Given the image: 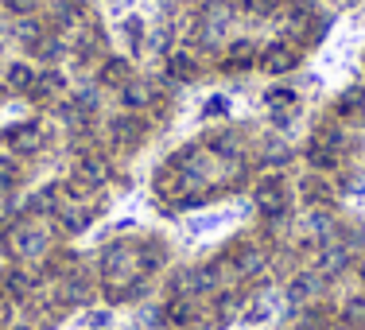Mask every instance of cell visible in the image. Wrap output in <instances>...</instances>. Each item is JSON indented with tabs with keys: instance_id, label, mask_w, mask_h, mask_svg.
Segmentation results:
<instances>
[{
	"instance_id": "1",
	"label": "cell",
	"mask_w": 365,
	"mask_h": 330,
	"mask_svg": "<svg viewBox=\"0 0 365 330\" xmlns=\"http://www.w3.org/2000/svg\"><path fill=\"white\" fill-rule=\"evenodd\" d=\"M295 58H299V55H295L292 47H284V43H276V47L264 55V71H272V74H284V71H292V66H295Z\"/></svg>"
},
{
	"instance_id": "2",
	"label": "cell",
	"mask_w": 365,
	"mask_h": 330,
	"mask_svg": "<svg viewBox=\"0 0 365 330\" xmlns=\"http://www.w3.org/2000/svg\"><path fill=\"white\" fill-rule=\"evenodd\" d=\"M120 101H125L128 109H140L152 101V90H148L144 82H125V90H120Z\"/></svg>"
},
{
	"instance_id": "3",
	"label": "cell",
	"mask_w": 365,
	"mask_h": 330,
	"mask_svg": "<svg viewBox=\"0 0 365 330\" xmlns=\"http://www.w3.org/2000/svg\"><path fill=\"white\" fill-rule=\"evenodd\" d=\"M257 202H260V210L264 214H276L284 206V195H280V183H272V179H268L264 187H260V195H257Z\"/></svg>"
},
{
	"instance_id": "4",
	"label": "cell",
	"mask_w": 365,
	"mask_h": 330,
	"mask_svg": "<svg viewBox=\"0 0 365 330\" xmlns=\"http://www.w3.org/2000/svg\"><path fill=\"white\" fill-rule=\"evenodd\" d=\"M78 175H82L90 187H101V183L109 179V167H106L101 160H82V167H78Z\"/></svg>"
},
{
	"instance_id": "5",
	"label": "cell",
	"mask_w": 365,
	"mask_h": 330,
	"mask_svg": "<svg viewBox=\"0 0 365 330\" xmlns=\"http://www.w3.org/2000/svg\"><path fill=\"white\" fill-rule=\"evenodd\" d=\"M8 82H12L16 90H28V86H36V71H31V66H24V63H16L12 74H8Z\"/></svg>"
},
{
	"instance_id": "6",
	"label": "cell",
	"mask_w": 365,
	"mask_h": 330,
	"mask_svg": "<svg viewBox=\"0 0 365 330\" xmlns=\"http://www.w3.org/2000/svg\"><path fill=\"white\" fill-rule=\"evenodd\" d=\"M63 225L71 233H78V230H86V225H90V214H86V210H66L63 214Z\"/></svg>"
},
{
	"instance_id": "7",
	"label": "cell",
	"mask_w": 365,
	"mask_h": 330,
	"mask_svg": "<svg viewBox=\"0 0 365 330\" xmlns=\"http://www.w3.org/2000/svg\"><path fill=\"white\" fill-rule=\"evenodd\" d=\"M268 105H272V109H292L295 105V93L292 90H272V93H268Z\"/></svg>"
},
{
	"instance_id": "8",
	"label": "cell",
	"mask_w": 365,
	"mask_h": 330,
	"mask_svg": "<svg viewBox=\"0 0 365 330\" xmlns=\"http://www.w3.org/2000/svg\"><path fill=\"white\" fill-rule=\"evenodd\" d=\"M12 183H16V167L0 160V195H4V190H12Z\"/></svg>"
},
{
	"instance_id": "9",
	"label": "cell",
	"mask_w": 365,
	"mask_h": 330,
	"mask_svg": "<svg viewBox=\"0 0 365 330\" xmlns=\"http://www.w3.org/2000/svg\"><path fill=\"white\" fill-rule=\"evenodd\" d=\"M171 74H175V78H190V74H195V71H190V58L175 55V58H171Z\"/></svg>"
},
{
	"instance_id": "10",
	"label": "cell",
	"mask_w": 365,
	"mask_h": 330,
	"mask_svg": "<svg viewBox=\"0 0 365 330\" xmlns=\"http://www.w3.org/2000/svg\"><path fill=\"white\" fill-rule=\"evenodd\" d=\"M106 71H109V82H117V78L125 82V63H109Z\"/></svg>"
},
{
	"instance_id": "11",
	"label": "cell",
	"mask_w": 365,
	"mask_h": 330,
	"mask_svg": "<svg viewBox=\"0 0 365 330\" xmlns=\"http://www.w3.org/2000/svg\"><path fill=\"white\" fill-rule=\"evenodd\" d=\"M245 4H249V12L264 16V12H268V4H272V0H245Z\"/></svg>"
},
{
	"instance_id": "12",
	"label": "cell",
	"mask_w": 365,
	"mask_h": 330,
	"mask_svg": "<svg viewBox=\"0 0 365 330\" xmlns=\"http://www.w3.org/2000/svg\"><path fill=\"white\" fill-rule=\"evenodd\" d=\"M206 113H225V101H222V98H214L210 105H206Z\"/></svg>"
},
{
	"instance_id": "13",
	"label": "cell",
	"mask_w": 365,
	"mask_h": 330,
	"mask_svg": "<svg viewBox=\"0 0 365 330\" xmlns=\"http://www.w3.org/2000/svg\"><path fill=\"white\" fill-rule=\"evenodd\" d=\"M4 319H8V311H4V303H0V326H4Z\"/></svg>"
},
{
	"instance_id": "14",
	"label": "cell",
	"mask_w": 365,
	"mask_h": 330,
	"mask_svg": "<svg viewBox=\"0 0 365 330\" xmlns=\"http://www.w3.org/2000/svg\"><path fill=\"white\" fill-rule=\"evenodd\" d=\"M361 280H365V264H361Z\"/></svg>"
}]
</instances>
